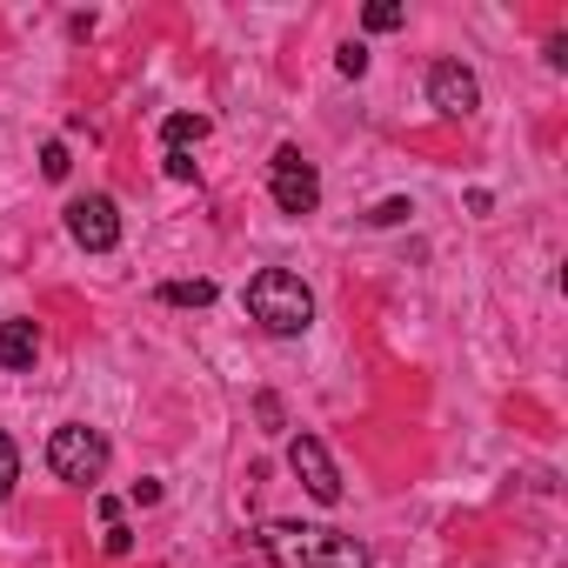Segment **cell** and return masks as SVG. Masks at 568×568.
<instances>
[{
	"instance_id": "9c48e42d",
	"label": "cell",
	"mask_w": 568,
	"mask_h": 568,
	"mask_svg": "<svg viewBox=\"0 0 568 568\" xmlns=\"http://www.w3.org/2000/svg\"><path fill=\"white\" fill-rule=\"evenodd\" d=\"M161 141H168V154L201 148V141H207V114H168V121H161Z\"/></svg>"
},
{
	"instance_id": "9a60e30c",
	"label": "cell",
	"mask_w": 568,
	"mask_h": 568,
	"mask_svg": "<svg viewBox=\"0 0 568 568\" xmlns=\"http://www.w3.org/2000/svg\"><path fill=\"white\" fill-rule=\"evenodd\" d=\"M408 214H415V207H408V201L395 194V201H382V207H375L368 221H375V227H395V221H408Z\"/></svg>"
},
{
	"instance_id": "4fadbf2b",
	"label": "cell",
	"mask_w": 568,
	"mask_h": 568,
	"mask_svg": "<svg viewBox=\"0 0 568 568\" xmlns=\"http://www.w3.org/2000/svg\"><path fill=\"white\" fill-rule=\"evenodd\" d=\"M335 68H342L348 81H362V74H368V48H362V41H348V48L335 54Z\"/></svg>"
},
{
	"instance_id": "5bb4252c",
	"label": "cell",
	"mask_w": 568,
	"mask_h": 568,
	"mask_svg": "<svg viewBox=\"0 0 568 568\" xmlns=\"http://www.w3.org/2000/svg\"><path fill=\"white\" fill-rule=\"evenodd\" d=\"M68 168H74V161H68V148H61V141H54V148H41V174H48V181H68Z\"/></svg>"
},
{
	"instance_id": "ba28073f",
	"label": "cell",
	"mask_w": 568,
	"mask_h": 568,
	"mask_svg": "<svg viewBox=\"0 0 568 568\" xmlns=\"http://www.w3.org/2000/svg\"><path fill=\"white\" fill-rule=\"evenodd\" d=\"M34 355H41L34 322H0V368H34Z\"/></svg>"
},
{
	"instance_id": "3957f363",
	"label": "cell",
	"mask_w": 568,
	"mask_h": 568,
	"mask_svg": "<svg viewBox=\"0 0 568 568\" xmlns=\"http://www.w3.org/2000/svg\"><path fill=\"white\" fill-rule=\"evenodd\" d=\"M48 468H54L61 481H74V488L101 481V475H108V435L88 428V422L54 428V435H48Z\"/></svg>"
},
{
	"instance_id": "6da1fadb",
	"label": "cell",
	"mask_w": 568,
	"mask_h": 568,
	"mask_svg": "<svg viewBox=\"0 0 568 568\" xmlns=\"http://www.w3.org/2000/svg\"><path fill=\"white\" fill-rule=\"evenodd\" d=\"M261 548L274 568H368V548L355 535H335L315 521H267Z\"/></svg>"
},
{
	"instance_id": "2e32d148",
	"label": "cell",
	"mask_w": 568,
	"mask_h": 568,
	"mask_svg": "<svg viewBox=\"0 0 568 568\" xmlns=\"http://www.w3.org/2000/svg\"><path fill=\"white\" fill-rule=\"evenodd\" d=\"M101 548H108V555H114V561H121V555H128V548H134V535H128V528H121V521H108V535H101Z\"/></svg>"
},
{
	"instance_id": "7c38bea8",
	"label": "cell",
	"mask_w": 568,
	"mask_h": 568,
	"mask_svg": "<svg viewBox=\"0 0 568 568\" xmlns=\"http://www.w3.org/2000/svg\"><path fill=\"white\" fill-rule=\"evenodd\" d=\"M21 481V455H14V442L0 435V501H8V488Z\"/></svg>"
},
{
	"instance_id": "8992f818",
	"label": "cell",
	"mask_w": 568,
	"mask_h": 568,
	"mask_svg": "<svg viewBox=\"0 0 568 568\" xmlns=\"http://www.w3.org/2000/svg\"><path fill=\"white\" fill-rule=\"evenodd\" d=\"M288 468L302 475V488H308L322 508L342 501V475H335V462H328V448H322L315 435H295V442H288Z\"/></svg>"
},
{
	"instance_id": "5b68a950",
	"label": "cell",
	"mask_w": 568,
	"mask_h": 568,
	"mask_svg": "<svg viewBox=\"0 0 568 568\" xmlns=\"http://www.w3.org/2000/svg\"><path fill=\"white\" fill-rule=\"evenodd\" d=\"M68 234H74L88 254H108V247L121 241V207H114L108 194H81V201L68 207Z\"/></svg>"
},
{
	"instance_id": "e0dca14e",
	"label": "cell",
	"mask_w": 568,
	"mask_h": 568,
	"mask_svg": "<svg viewBox=\"0 0 568 568\" xmlns=\"http://www.w3.org/2000/svg\"><path fill=\"white\" fill-rule=\"evenodd\" d=\"M168 181H194V154H168Z\"/></svg>"
},
{
	"instance_id": "30bf717a",
	"label": "cell",
	"mask_w": 568,
	"mask_h": 568,
	"mask_svg": "<svg viewBox=\"0 0 568 568\" xmlns=\"http://www.w3.org/2000/svg\"><path fill=\"white\" fill-rule=\"evenodd\" d=\"M161 302H168V308H207V302H214V281H168Z\"/></svg>"
},
{
	"instance_id": "52a82bcc",
	"label": "cell",
	"mask_w": 568,
	"mask_h": 568,
	"mask_svg": "<svg viewBox=\"0 0 568 568\" xmlns=\"http://www.w3.org/2000/svg\"><path fill=\"white\" fill-rule=\"evenodd\" d=\"M428 101H435L448 121H462V114L481 108V81H475L462 61H435V68H428Z\"/></svg>"
},
{
	"instance_id": "277c9868",
	"label": "cell",
	"mask_w": 568,
	"mask_h": 568,
	"mask_svg": "<svg viewBox=\"0 0 568 568\" xmlns=\"http://www.w3.org/2000/svg\"><path fill=\"white\" fill-rule=\"evenodd\" d=\"M267 194L281 214H315L322 207V174L302 161V148H274L267 161Z\"/></svg>"
},
{
	"instance_id": "7a4b0ae2",
	"label": "cell",
	"mask_w": 568,
	"mask_h": 568,
	"mask_svg": "<svg viewBox=\"0 0 568 568\" xmlns=\"http://www.w3.org/2000/svg\"><path fill=\"white\" fill-rule=\"evenodd\" d=\"M247 315H254L267 335H308L315 295H308L302 274H288V267H261V274L247 281Z\"/></svg>"
},
{
	"instance_id": "8fae6325",
	"label": "cell",
	"mask_w": 568,
	"mask_h": 568,
	"mask_svg": "<svg viewBox=\"0 0 568 568\" xmlns=\"http://www.w3.org/2000/svg\"><path fill=\"white\" fill-rule=\"evenodd\" d=\"M362 21H368V34H395V28L408 21V8H395V0H375V8H368Z\"/></svg>"
}]
</instances>
